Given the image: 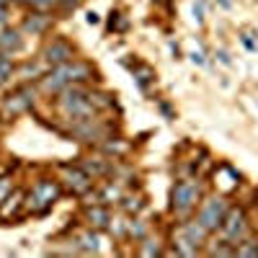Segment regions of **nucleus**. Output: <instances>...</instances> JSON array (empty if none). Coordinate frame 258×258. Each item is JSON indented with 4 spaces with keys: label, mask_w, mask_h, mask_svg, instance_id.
Returning <instances> with one entry per match:
<instances>
[{
    "label": "nucleus",
    "mask_w": 258,
    "mask_h": 258,
    "mask_svg": "<svg viewBox=\"0 0 258 258\" xmlns=\"http://www.w3.org/2000/svg\"><path fill=\"white\" fill-rule=\"evenodd\" d=\"M129 232H132L137 240H142L145 235H147V227L142 225V220H135V222H129Z\"/></svg>",
    "instance_id": "23"
},
{
    "label": "nucleus",
    "mask_w": 258,
    "mask_h": 258,
    "mask_svg": "<svg viewBox=\"0 0 258 258\" xmlns=\"http://www.w3.org/2000/svg\"><path fill=\"white\" fill-rule=\"evenodd\" d=\"M227 209H230V204H227L225 197H209V199L202 202V207L197 212V222L207 232H217L222 227L225 217H227Z\"/></svg>",
    "instance_id": "4"
},
{
    "label": "nucleus",
    "mask_w": 258,
    "mask_h": 258,
    "mask_svg": "<svg viewBox=\"0 0 258 258\" xmlns=\"http://www.w3.org/2000/svg\"><path fill=\"white\" fill-rule=\"evenodd\" d=\"M24 49V34L18 29H3L0 31V52L6 54H16Z\"/></svg>",
    "instance_id": "10"
},
{
    "label": "nucleus",
    "mask_w": 258,
    "mask_h": 258,
    "mask_svg": "<svg viewBox=\"0 0 258 258\" xmlns=\"http://www.w3.org/2000/svg\"><path fill=\"white\" fill-rule=\"evenodd\" d=\"M73 57H75V49H73L64 39H54L52 44H47L44 52H41V62H44L47 68H57V64H64V62H70Z\"/></svg>",
    "instance_id": "7"
},
{
    "label": "nucleus",
    "mask_w": 258,
    "mask_h": 258,
    "mask_svg": "<svg viewBox=\"0 0 258 258\" xmlns=\"http://www.w3.org/2000/svg\"><path fill=\"white\" fill-rule=\"evenodd\" d=\"M91 78H96V70L91 68V64L70 59V62H64V64L52 68L44 78L39 80V88H41V93L52 96V93H62L64 88H70V85L88 83Z\"/></svg>",
    "instance_id": "1"
},
{
    "label": "nucleus",
    "mask_w": 258,
    "mask_h": 258,
    "mask_svg": "<svg viewBox=\"0 0 258 258\" xmlns=\"http://www.w3.org/2000/svg\"><path fill=\"white\" fill-rule=\"evenodd\" d=\"M13 54H6V52H0V85H6L13 75H16V68H13Z\"/></svg>",
    "instance_id": "14"
},
{
    "label": "nucleus",
    "mask_w": 258,
    "mask_h": 258,
    "mask_svg": "<svg viewBox=\"0 0 258 258\" xmlns=\"http://www.w3.org/2000/svg\"><path fill=\"white\" fill-rule=\"evenodd\" d=\"M140 253H142V255H160L163 248L158 245V240H147V238H142V248H140Z\"/></svg>",
    "instance_id": "21"
},
{
    "label": "nucleus",
    "mask_w": 258,
    "mask_h": 258,
    "mask_svg": "<svg viewBox=\"0 0 258 258\" xmlns=\"http://www.w3.org/2000/svg\"><path fill=\"white\" fill-rule=\"evenodd\" d=\"M8 3L11 0H0V26H6V21H8Z\"/></svg>",
    "instance_id": "25"
},
{
    "label": "nucleus",
    "mask_w": 258,
    "mask_h": 258,
    "mask_svg": "<svg viewBox=\"0 0 258 258\" xmlns=\"http://www.w3.org/2000/svg\"><path fill=\"white\" fill-rule=\"evenodd\" d=\"M21 3H24V0H21Z\"/></svg>",
    "instance_id": "29"
},
{
    "label": "nucleus",
    "mask_w": 258,
    "mask_h": 258,
    "mask_svg": "<svg viewBox=\"0 0 258 258\" xmlns=\"http://www.w3.org/2000/svg\"><path fill=\"white\" fill-rule=\"evenodd\" d=\"M59 194H62V188H59L57 181H39V183L31 188V194L26 197L24 207H26L29 212L44 214V212H49L52 204L59 199Z\"/></svg>",
    "instance_id": "5"
},
{
    "label": "nucleus",
    "mask_w": 258,
    "mask_h": 258,
    "mask_svg": "<svg viewBox=\"0 0 258 258\" xmlns=\"http://www.w3.org/2000/svg\"><path fill=\"white\" fill-rule=\"evenodd\" d=\"M126 68L132 70V75H135V80H137V85H140V91H147L150 88V83H155V73H153V68H147V64H142V62H126Z\"/></svg>",
    "instance_id": "12"
},
{
    "label": "nucleus",
    "mask_w": 258,
    "mask_h": 258,
    "mask_svg": "<svg viewBox=\"0 0 258 258\" xmlns=\"http://www.w3.org/2000/svg\"><path fill=\"white\" fill-rule=\"evenodd\" d=\"M194 16H197V21H204V6H194Z\"/></svg>",
    "instance_id": "26"
},
{
    "label": "nucleus",
    "mask_w": 258,
    "mask_h": 258,
    "mask_svg": "<svg viewBox=\"0 0 258 258\" xmlns=\"http://www.w3.org/2000/svg\"><path fill=\"white\" fill-rule=\"evenodd\" d=\"M80 250H83V253H98V250H101V245H98V235H96V232L83 235V238H80Z\"/></svg>",
    "instance_id": "16"
},
{
    "label": "nucleus",
    "mask_w": 258,
    "mask_h": 258,
    "mask_svg": "<svg viewBox=\"0 0 258 258\" xmlns=\"http://www.w3.org/2000/svg\"><path fill=\"white\" fill-rule=\"evenodd\" d=\"M88 24H91V26L98 24V13H88Z\"/></svg>",
    "instance_id": "28"
},
{
    "label": "nucleus",
    "mask_w": 258,
    "mask_h": 258,
    "mask_svg": "<svg viewBox=\"0 0 258 258\" xmlns=\"http://www.w3.org/2000/svg\"><path fill=\"white\" fill-rule=\"evenodd\" d=\"M88 220H91V225H96V227H106V225L111 222L109 212H106L101 204H93V207L88 209Z\"/></svg>",
    "instance_id": "13"
},
{
    "label": "nucleus",
    "mask_w": 258,
    "mask_h": 258,
    "mask_svg": "<svg viewBox=\"0 0 258 258\" xmlns=\"http://www.w3.org/2000/svg\"><path fill=\"white\" fill-rule=\"evenodd\" d=\"M49 26H52V18H49L44 11H34L31 16H26V21H24V29H21V31H26V34L36 36V34H44Z\"/></svg>",
    "instance_id": "11"
},
{
    "label": "nucleus",
    "mask_w": 258,
    "mask_h": 258,
    "mask_svg": "<svg viewBox=\"0 0 258 258\" xmlns=\"http://www.w3.org/2000/svg\"><path fill=\"white\" fill-rule=\"evenodd\" d=\"M64 181H68L70 191L83 197V194H88L93 188V176L85 170L83 165H73V168H64Z\"/></svg>",
    "instance_id": "9"
},
{
    "label": "nucleus",
    "mask_w": 258,
    "mask_h": 258,
    "mask_svg": "<svg viewBox=\"0 0 258 258\" xmlns=\"http://www.w3.org/2000/svg\"><path fill=\"white\" fill-rule=\"evenodd\" d=\"M202 202V188L194 181H176L173 188H170V209H173L178 217H186L191 209H197V204Z\"/></svg>",
    "instance_id": "3"
},
{
    "label": "nucleus",
    "mask_w": 258,
    "mask_h": 258,
    "mask_svg": "<svg viewBox=\"0 0 258 258\" xmlns=\"http://www.w3.org/2000/svg\"><path fill=\"white\" fill-rule=\"evenodd\" d=\"M235 255H258V240L245 238L243 243L235 245Z\"/></svg>",
    "instance_id": "18"
},
{
    "label": "nucleus",
    "mask_w": 258,
    "mask_h": 258,
    "mask_svg": "<svg viewBox=\"0 0 258 258\" xmlns=\"http://www.w3.org/2000/svg\"><path fill=\"white\" fill-rule=\"evenodd\" d=\"M207 253H209V255H235V245H232V243H227V240L222 238L217 245H209V248H207Z\"/></svg>",
    "instance_id": "17"
},
{
    "label": "nucleus",
    "mask_w": 258,
    "mask_h": 258,
    "mask_svg": "<svg viewBox=\"0 0 258 258\" xmlns=\"http://www.w3.org/2000/svg\"><path fill=\"white\" fill-rule=\"evenodd\" d=\"M83 168L88 170L91 176H106V173H109V165H106L103 160H93V163H91V160H85Z\"/></svg>",
    "instance_id": "19"
},
{
    "label": "nucleus",
    "mask_w": 258,
    "mask_h": 258,
    "mask_svg": "<svg viewBox=\"0 0 258 258\" xmlns=\"http://www.w3.org/2000/svg\"><path fill=\"white\" fill-rule=\"evenodd\" d=\"M57 109L64 119L70 121H83V119H96V103H93V91L85 85H70L64 88L57 98Z\"/></svg>",
    "instance_id": "2"
},
{
    "label": "nucleus",
    "mask_w": 258,
    "mask_h": 258,
    "mask_svg": "<svg viewBox=\"0 0 258 258\" xmlns=\"http://www.w3.org/2000/svg\"><path fill=\"white\" fill-rule=\"evenodd\" d=\"M142 207H145V204H142L140 197H137V199H132V197H126V199H124V209H126V212H140Z\"/></svg>",
    "instance_id": "24"
},
{
    "label": "nucleus",
    "mask_w": 258,
    "mask_h": 258,
    "mask_svg": "<svg viewBox=\"0 0 258 258\" xmlns=\"http://www.w3.org/2000/svg\"><path fill=\"white\" fill-rule=\"evenodd\" d=\"M191 59L197 62V64H204V54L199 52V49H194V54H191Z\"/></svg>",
    "instance_id": "27"
},
{
    "label": "nucleus",
    "mask_w": 258,
    "mask_h": 258,
    "mask_svg": "<svg viewBox=\"0 0 258 258\" xmlns=\"http://www.w3.org/2000/svg\"><path fill=\"white\" fill-rule=\"evenodd\" d=\"M21 199H24V194H13V197H8L6 202H3V214H6V217H8V214H13L18 207H21Z\"/></svg>",
    "instance_id": "20"
},
{
    "label": "nucleus",
    "mask_w": 258,
    "mask_h": 258,
    "mask_svg": "<svg viewBox=\"0 0 258 258\" xmlns=\"http://www.w3.org/2000/svg\"><path fill=\"white\" fill-rule=\"evenodd\" d=\"M13 191V183H11V176H0V204H3Z\"/></svg>",
    "instance_id": "22"
},
{
    "label": "nucleus",
    "mask_w": 258,
    "mask_h": 258,
    "mask_svg": "<svg viewBox=\"0 0 258 258\" xmlns=\"http://www.w3.org/2000/svg\"><path fill=\"white\" fill-rule=\"evenodd\" d=\"M34 98H36L34 88H26V85H24V88H18L16 93H11L3 101V116H16L21 111H29L34 106Z\"/></svg>",
    "instance_id": "8"
},
{
    "label": "nucleus",
    "mask_w": 258,
    "mask_h": 258,
    "mask_svg": "<svg viewBox=\"0 0 258 258\" xmlns=\"http://www.w3.org/2000/svg\"><path fill=\"white\" fill-rule=\"evenodd\" d=\"M220 232H222V238L227 243H232V245L243 243L248 238V217H245V212L240 207H230L227 209V217H225V222L220 227Z\"/></svg>",
    "instance_id": "6"
},
{
    "label": "nucleus",
    "mask_w": 258,
    "mask_h": 258,
    "mask_svg": "<svg viewBox=\"0 0 258 258\" xmlns=\"http://www.w3.org/2000/svg\"><path fill=\"white\" fill-rule=\"evenodd\" d=\"M44 64V62H41ZM41 64H31V62H26L24 68H18L16 70V75L21 78V80H39V78H44L41 75Z\"/></svg>",
    "instance_id": "15"
}]
</instances>
